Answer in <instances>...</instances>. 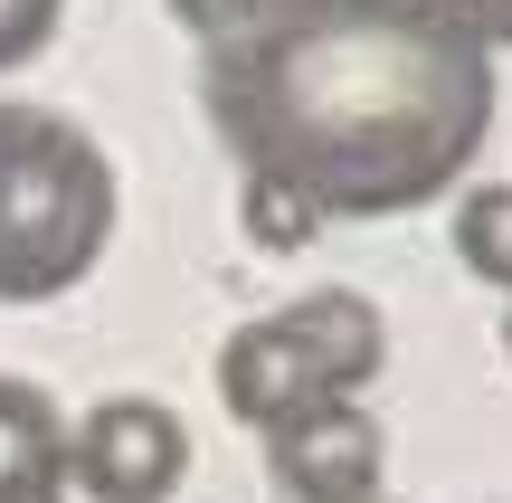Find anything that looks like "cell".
<instances>
[{
    "label": "cell",
    "instance_id": "6da1fadb",
    "mask_svg": "<svg viewBox=\"0 0 512 503\" xmlns=\"http://www.w3.org/2000/svg\"><path fill=\"white\" fill-rule=\"evenodd\" d=\"M200 105L238 171L313 219H399L475 171L494 48L456 0H238L200 29Z\"/></svg>",
    "mask_w": 512,
    "mask_h": 503
},
{
    "label": "cell",
    "instance_id": "7a4b0ae2",
    "mask_svg": "<svg viewBox=\"0 0 512 503\" xmlns=\"http://www.w3.org/2000/svg\"><path fill=\"white\" fill-rule=\"evenodd\" d=\"M114 247V162L86 124L0 95V304H57Z\"/></svg>",
    "mask_w": 512,
    "mask_h": 503
},
{
    "label": "cell",
    "instance_id": "3957f363",
    "mask_svg": "<svg viewBox=\"0 0 512 503\" xmlns=\"http://www.w3.org/2000/svg\"><path fill=\"white\" fill-rule=\"evenodd\" d=\"M190 475V428L162 399H95L67 428V485L95 503H171Z\"/></svg>",
    "mask_w": 512,
    "mask_h": 503
},
{
    "label": "cell",
    "instance_id": "277c9868",
    "mask_svg": "<svg viewBox=\"0 0 512 503\" xmlns=\"http://www.w3.org/2000/svg\"><path fill=\"white\" fill-rule=\"evenodd\" d=\"M275 475L294 485V503H370L380 494V418L361 399H304L294 418L266 428Z\"/></svg>",
    "mask_w": 512,
    "mask_h": 503
},
{
    "label": "cell",
    "instance_id": "5b68a950",
    "mask_svg": "<svg viewBox=\"0 0 512 503\" xmlns=\"http://www.w3.org/2000/svg\"><path fill=\"white\" fill-rule=\"evenodd\" d=\"M219 399H228L238 428L266 437L275 418H294L304 399H342V390H323V371L304 361V342L266 314V323H238V333L219 342Z\"/></svg>",
    "mask_w": 512,
    "mask_h": 503
},
{
    "label": "cell",
    "instance_id": "8992f818",
    "mask_svg": "<svg viewBox=\"0 0 512 503\" xmlns=\"http://www.w3.org/2000/svg\"><path fill=\"white\" fill-rule=\"evenodd\" d=\"M294 342H304V361L323 371V390H342V399H361L370 380H380V361H389V333H380V314H370L351 285H323V295H294L285 314Z\"/></svg>",
    "mask_w": 512,
    "mask_h": 503
},
{
    "label": "cell",
    "instance_id": "52a82bcc",
    "mask_svg": "<svg viewBox=\"0 0 512 503\" xmlns=\"http://www.w3.org/2000/svg\"><path fill=\"white\" fill-rule=\"evenodd\" d=\"M0 503H67V418L10 371H0Z\"/></svg>",
    "mask_w": 512,
    "mask_h": 503
},
{
    "label": "cell",
    "instance_id": "ba28073f",
    "mask_svg": "<svg viewBox=\"0 0 512 503\" xmlns=\"http://www.w3.org/2000/svg\"><path fill=\"white\" fill-rule=\"evenodd\" d=\"M456 257L512 295V181H475L456 200Z\"/></svg>",
    "mask_w": 512,
    "mask_h": 503
},
{
    "label": "cell",
    "instance_id": "9c48e42d",
    "mask_svg": "<svg viewBox=\"0 0 512 503\" xmlns=\"http://www.w3.org/2000/svg\"><path fill=\"white\" fill-rule=\"evenodd\" d=\"M238 228L266 247V257H294L323 219H313V200H294L285 181H256V171H247V181H238Z\"/></svg>",
    "mask_w": 512,
    "mask_h": 503
},
{
    "label": "cell",
    "instance_id": "30bf717a",
    "mask_svg": "<svg viewBox=\"0 0 512 503\" xmlns=\"http://www.w3.org/2000/svg\"><path fill=\"white\" fill-rule=\"evenodd\" d=\"M57 19H67V0H0V67H29L57 38Z\"/></svg>",
    "mask_w": 512,
    "mask_h": 503
},
{
    "label": "cell",
    "instance_id": "8fae6325",
    "mask_svg": "<svg viewBox=\"0 0 512 503\" xmlns=\"http://www.w3.org/2000/svg\"><path fill=\"white\" fill-rule=\"evenodd\" d=\"M456 19L484 38V48H512V0H456Z\"/></svg>",
    "mask_w": 512,
    "mask_h": 503
},
{
    "label": "cell",
    "instance_id": "7c38bea8",
    "mask_svg": "<svg viewBox=\"0 0 512 503\" xmlns=\"http://www.w3.org/2000/svg\"><path fill=\"white\" fill-rule=\"evenodd\" d=\"M228 10H238V0H171V19H190V29H219Z\"/></svg>",
    "mask_w": 512,
    "mask_h": 503
},
{
    "label": "cell",
    "instance_id": "4fadbf2b",
    "mask_svg": "<svg viewBox=\"0 0 512 503\" xmlns=\"http://www.w3.org/2000/svg\"><path fill=\"white\" fill-rule=\"evenodd\" d=\"M503 352H512V314H503Z\"/></svg>",
    "mask_w": 512,
    "mask_h": 503
},
{
    "label": "cell",
    "instance_id": "5bb4252c",
    "mask_svg": "<svg viewBox=\"0 0 512 503\" xmlns=\"http://www.w3.org/2000/svg\"><path fill=\"white\" fill-rule=\"evenodd\" d=\"M370 503H380V494H370Z\"/></svg>",
    "mask_w": 512,
    "mask_h": 503
}]
</instances>
